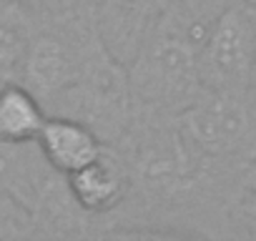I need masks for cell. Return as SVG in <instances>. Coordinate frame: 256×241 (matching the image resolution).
I'll return each mask as SVG.
<instances>
[{"label": "cell", "mask_w": 256, "mask_h": 241, "mask_svg": "<svg viewBox=\"0 0 256 241\" xmlns=\"http://www.w3.org/2000/svg\"><path fill=\"white\" fill-rule=\"evenodd\" d=\"M126 70L131 73V96L158 113H181L204 93L198 43L168 10Z\"/></svg>", "instance_id": "cell-1"}, {"label": "cell", "mask_w": 256, "mask_h": 241, "mask_svg": "<svg viewBox=\"0 0 256 241\" xmlns=\"http://www.w3.org/2000/svg\"><path fill=\"white\" fill-rule=\"evenodd\" d=\"M204 90L248 96L256 78V18L251 8L226 6L198 48Z\"/></svg>", "instance_id": "cell-2"}, {"label": "cell", "mask_w": 256, "mask_h": 241, "mask_svg": "<svg viewBox=\"0 0 256 241\" xmlns=\"http://www.w3.org/2000/svg\"><path fill=\"white\" fill-rule=\"evenodd\" d=\"M181 116L184 136L204 156H231L248 144L254 118L246 96L204 90Z\"/></svg>", "instance_id": "cell-3"}, {"label": "cell", "mask_w": 256, "mask_h": 241, "mask_svg": "<svg viewBox=\"0 0 256 241\" xmlns=\"http://www.w3.org/2000/svg\"><path fill=\"white\" fill-rule=\"evenodd\" d=\"M168 3L171 0H98L96 36L103 50L118 66L128 68L166 16Z\"/></svg>", "instance_id": "cell-4"}, {"label": "cell", "mask_w": 256, "mask_h": 241, "mask_svg": "<svg viewBox=\"0 0 256 241\" xmlns=\"http://www.w3.org/2000/svg\"><path fill=\"white\" fill-rule=\"evenodd\" d=\"M194 151L198 148L184 136V131H156L148 134L138 148H134L131 168L144 186L174 194L186 188L196 176L198 166L194 161Z\"/></svg>", "instance_id": "cell-5"}, {"label": "cell", "mask_w": 256, "mask_h": 241, "mask_svg": "<svg viewBox=\"0 0 256 241\" xmlns=\"http://www.w3.org/2000/svg\"><path fill=\"white\" fill-rule=\"evenodd\" d=\"M88 60H90L88 56L80 60V56L60 36L40 33V36L28 38L18 78L43 103L58 100L78 80Z\"/></svg>", "instance_id": "cell-6"}, {"label": "cell", "mask_w": 256, "mask_h": 241, "mask_svg": "<svg viewBox=\"0 0 256 241\" xmlns=\"http://www.w3.org/2000/svg\"><path fill=\"white\" fill-rule=\"evenodd\" d=\"M70 201L83 214H108L113 211L126 194L131 191V174L126 161H118L108 148L86 164L83 168L66 176Z\"/></svg>", "instance_id": "cell-7"}, {"label": "cell", "mask_w": 256, "mask_h": 241, "mask_svg": "<svg viewBox=\"0 0 256 241\" xmlns=\"http://www.w3.org/2000/svg\"><path fill=\"white\" fill-rule=\"evenodd\" d=\"M38 148L53 171L68 176L106 151L103 138L73 116H48L38 134Z\"/></svg>", "instance_id": "cell-8"}, {"label": "cell", "mask_w": 256, "mask_h": 241, "mask_svg": "<svg viewBox=\"0 0 256 241\" xmlns=\"http://www.w3.org/2000/svg\"><path fill=\"white\" fill-rule=\"evenodd\" d=\"M43 100L23 83L0 86V141L3 144H33L46 124Z\"/></svg>", "instance_id": "cell-9"}, {"label": "cell", "mask_w": 256, "mask_h": 241, "mask_svg": "<svg viewBox=\"0 0 256 241\" xmlns=\"http://www.w3.org/2000/svg\"><path fill=\"white\" fill-rule=\"evenodd\" d=\"M26 46H28V38L23 33V26L0 23V86L10 83L20 76Z\"/></svg>", "instance_id": "cell-10"}, {"label": "cell", "mask_w": 256, "mask_h": 241, "mask_svg": "<svg viewBox=\"0 0 256 241\" xmlns=\"http://www.w3.org/2000/svg\"><path fill=\"white\" fill-rule=\"evenodd\" d=\"M36 224V216L0 186V238H13L30 234V226Z\"/></svg>", "instance_id": "cell-11"}, {"label": "cell", "mask_w": 256, "mask_h": 241, "mask_svg": "<svg viewBox=\"0 0 256 241\" xmlns=\"http://www.w3.org/2000/svg\"><path fill=\"white\" fill-rule=\"evenodd\" d=\"M28 16V8L20 6L18 0H0V23H13V26H23Z\"/></svg>", "instance_id": "cell-12"}, {"label": "cell", "mask_w": 256, "mask_h": 241, "mask_svg": "<svg viewBox=\"0 0 256 241\" xmlns=\"http://www.w3.org/2000/svg\"><path fill=\"white\" fill-rule=\"evenodd\" d=\"M244 218H246V224L254 226L251 234H256V198H251V201L244 204Z\"/></svg>", "instance_id": "cell-13"}, {"label": "cell", "mask_w": 256, "mask_h": 241, "mask_svg": "<svg viewBox=\"0 0 256 241\" xmlns=\"http://www.w3.org/2000/svg\"><path fill=\"white\" fill-rule=\"evenodd\" d=\"M20 6H26V8H48V6H53L56 0H18Z\"/></svg>", "instance_id": "cell-14"}, {"label": "cell", "mask_w": 256, "mask_h": 241, "mask_svg": "<svg viewBox=\"0 0 256 241\" xmlns=\"http://www.w3.org/2000/svg\"><path fill=\"white\" fill-rule=\"evenodd\" d=\"M241 3H244L246 8H251V10H256V0H241Z\"/></svg>", "instance_id": "cell-15"}]
</instances>
